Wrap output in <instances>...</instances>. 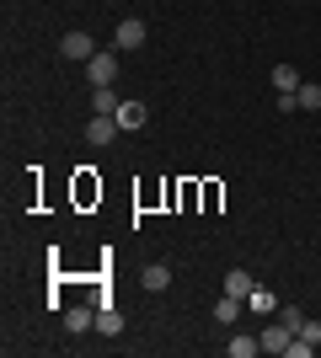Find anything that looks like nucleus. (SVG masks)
<instances>
[{
	"mask_svg": "<svg viewBox=\"0 0 321 358\" xmlns=\"http://www.w3.org/2000/svg\"><path fill=\"white\" fill-rule=\"evenodd\" d=\"M59 54H64V59H76V64H86L97 54V38L76 27V32H64V38H59Z\"/></svg>",
	"mask_w": 321,
	"mask_h": 358,
	"instance_id": "1",
	"label": "nucleus"
},
{
	"mask_svg": "<svg viewBox=\"0 0 321 358\" xmlns=\"http://www.w3.org/2000/svg\"><path fill=\"white\" fill-rule=\"evenodd\" d=\"M86 80H92V86H113V80H118V54H92V59H86Z\"/></svg>",
	"mask_w": 321,
	"mask_h": 358,
	"instance_id": "2",
	"label": "nucleus"
},
{
	"mask_svg": "<svg viewBox=\"0 0 321 358\" xmlns=\"http://www.w3.org/2000/svg\"><path fill=\"white\" fill-rule=\"evenodd\" d=\"M145 38H150V32H145V22H139V16H123L118 32H113V48H123V54H129V48H145Z\"/></svg>",
	"mask_w": 321,
	"mask_h": 358,
	"instance_id": "3",
	"label": "nucleus"
},
{
	"mask_svg": "<svg viewBox=\"0 0 321 358\" xmlns=\"http://www.w3.org/2000/svg\"><path fill=\"white\" fill-rule=\"evenodd\" d=\"M118 134H123V129H118L113 113H92V123H86V139H92V145H113Z\"/></svg>",
	"mask_w": 321,
	"mask_h": 358,
	"instance_id": "4",
	"label": "nucleus"
},
{
	"mask_svg": "<svg viewBox=\"0 0 321 358\" xmlns=\"http://www.w3.org/2000/svg\"><path fill=\"white\" fill-rule=\"evenodd\" d=\"M97 327V305H70V310H64V331H92Z\"/></svg>",
	"mask_w": 321,
	"mask_h": 358,
	"instance_id": "5",
	"label": "nucleus"
},
{
	"mask_svg": "<svg viewBox=\"0 0 321 358\" xmlns=\"http://www.w3.org/2000/svg\"><path fill=\"white\" fill-rule=\"evenodd\" d=\"M257 343H262V353H290V343H294V331L284 327V321H278V327H268V331H262Z\"/></svg>",
	"mask_w": 321,
	"mask_h": 358,
	"instance_id": "6",
	"label": "nucleus"
},
{
	"mask_svg": "<svg viewBox=\"0 0 321 358\" xmlns=\"http://www.w3.org/2000/svg\"><path fill=\"white\" fill-rule=\"evenodd\" d=\"M113 118H118V129H145V123H150V107L145 102H123Z\"/></svg>",
	"mask_w": 321,
	"mask_h": 358,
	"instance_id": "7",
	"label": "nucleus"
},
{
	"mask_svg": "<svg viewBox=\"0 0 321 358\" xmlns=\"http://www.w3.org/2000/svg\"><path fill=\"white\" fill-rule=\"evenodd\" d=\"M241 305H246L241 294H225V299H214V321H220V327H236V321H241Z\"/></svg>",
	"mask_w": 321,
	"mask_h": 358,
	"instance_id": "8",
	"label": "nucleus"
},
{
	"mask_svg": "<svg viewBox=\"0 0 321 358\" xmlns=\"http://www.w3.org/2000/svg\"><path fill=\"white\" fill-rule=\"evenodd\" d=\"M139 284L150 289V294H161V289H166V284H171V268H166V262H150V268L139 273Z\"/></svg>",
	"mask_w": 321,
	"mask_h": 358,
	"instance_id": "9",
	"label": "nucleus"
},
{
	"mask_svg": "<svg viewBox=\"0 0 321 358\" xmlns=\"http://www.w3.org/2000/svg\"><path fill=\"white\" fill-rule=\"evenodd\" d=\"M246 305H252V310H257V315H268V310H278L284 299H278V294H273V289H268V284H257V289H252V294H246Z\"/></svg>",
	"mask_w": 321,
	"mask_h": 358,
	"instance_id": "10",
	"label": "nucleus"
},
{
	"mask_svg": "<svg viewBox=\"0 0 321 358\" xmlns=\"http://www.w3.org/2000/svg\"><path fill=\"white\" fill-rule=\"evenodd\" d=\"M268 80H273V91H300V86H306L294 64H273V75H268Z\"/></svg>",
	"mask_w": 321,
	"mask_h": 358,
	"instance_id": "11",
	"label": "nucleus"
},
{
	"mask_svg": "<svg viewBox=\"0 0 321 358\" xmlns=\"http://www.w3.org/2000/svg\"><path fill=\"white\" fill-rule=\"evenodd\" d=\"M252 289H257V278H252L246 268H230V273H225V294H241V299H246Z\"/></svg>",
	"mask_w": 321,
	"mask_h": 358,
	"instance_id": "12",
	"label": "nucleus"
},
{
	"mask_svg": "<svg viewBox=\"0 0 321 358\" xmlns=\"http://www.w3.org/2000/svg\"><path fill=\"white\" fill-rule=\"evenodd\" d=\"M123 107V96L113 86H92V113H118Z\"/></svg>",
	"mask_w": 321,
	"mask_h": 358,
	"instance_id": "13",
	"label": "nucleus"
},
{
	"mask_svg": "<svg viewBox=\"0 0 321 358\" xmlns=\"http://www.w3.org/2000/svg\"><path fill=\"white\" fill-rule=\"evenodd\" d=\"M225 353L230 358H252V353H262V343H257V337H246V331H236V337L225 343Z\"/></svg>",
	"mask_w": 321,
	"mask_h": 358,
	"instance_id": "14",
	"label": "nucleus"
},
{
	"mask_svg": "<svg viewBox=\"0 0 321 358\" xmlns=\"http://www.w3.org/2000/svg\"><path fill=\"white\" fill-rule=\"evenodd\" d=\"M97 331H102V337H118V331H123V315L113 310V305H102V310H97Z\"/></svg>",
	"mask_w": 321,
	"mask_h": 358,
	"instance_id": "15",
	"label": "nucleus"
},
{
	"mask_svg": "<svg viewBox=\"0 0 321 358\" xmlns=\"http://www.w3.org/2000/svg\"><path fill=\"white\" fill-rule=\"evenodd\" d=\"M294 102L306 107V113H321V86H316V80H306V86L294 91Z\"/></svg>",
	"mask_w": 321,
	"mask_h": 358,
	"instance_id": "16",
	"label": "nucleus"
},
{
	"mask_svg": "<svg viewBox=\"0 0 321 358\" xmlns=\"http://www.w3.org/2000/svg\"><path fill=\"white\" fill-rule=\"evenodd\" d=\"M278 321H284V327H290V331H300V321H306V310H300V305H278Z\"/></svg>",
	"mask_w": 321,
	"mask_h": 358,
	"instance_id": "17",
	"label": "nucleus"
},
{
	"mask_svg": "<svg viewBox=\"0 0 321 358\" xmlns=\"http://www.w3.org/2000/svg\"><path fill=\"white\" fill-rule=\"evenodd\" d=\"M311 353H316V343H311V337H294V343H290V358H311Z\"/></svg>",
	"mask_w": 321,
	"mask_h": 358,
	"instance_id": "18",
	"label": "nucleus"
}]
</instances>
